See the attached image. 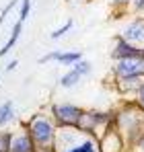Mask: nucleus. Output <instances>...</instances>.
I'll list each match as a JSON object with an SVG mask.
<instances>
[{
    "label": "nucleus",
    "mask_w": 144,
    "mask_h": 152,
    "mask_svg": "<svg viewBox=\"0 0 144 152\" xmlns=\"http://www.w3.org/2000/svg\"><path fill=\"white\" fill-rule=\"evenodd\" d=\"M113 126L118 127L128 144V152L132 150L138 142V138L144 134V109L136 103V99L126 101L120 109H115V121Z\"/></svg>",
    "instance_id": "1"
},
{
    "label": "nucleus",
    "mask_w": 144,
    "mask_h": 152,
    "mask_svg": "<svg viewBox=\"0 0 144 152\" xmlns=\"http://www.w3.org/2000/svg\"><path fill=\"white\" fill-rule=\"evenodd\" d=\"M31 138L35 140L39 152H56V136H58V124L49 113H35L23 124Z\"/></svg>",
    "instance_id": "2"
},
{
    "label": "nucleus",
    "mask_w": 144,
    "mask_h": 152,
    "mask_svg": "<svg viewBox=\"0 0 144 152\" xmlns=\"http://www.w3.org/2000/svg\"><path fill=\"white\" fill-rule=\"evenodd\" d=\"M56 152H101L99 138L78 127H60L56 136Z\"/></svg>",
    "instance_id": "3"
},
{
    "label": "nucleus",
    "mask_w": 144,
    "mask_h": 152,
    "mask_svg": "<svg viewBox=\"0 0 144 152\" xmlns=\"http://www.w3.org/2000/svg\"><path fill=\"white\" fill-rule=\"evenodd\" d=\"M113 121H115V109H97L95 107V109H84L76 127L99 138L107 127L113 126Z\"/></svg>",
    "instance_id": "4"
},
{
    "label": "nucleus",
    "mask_w": 144,
    "mask_h": 152,
    "mask_svg": "<svg viewBox=\"0 0 144 152\" xmlns=\"http://www.w3.org/2000/svg\"><path fill=\"white\" fill-rule=\"evenodd\" d=\"M48 113L54 117L58 127H76L84 109L80 105H74V103H51Z\"/></svg>",
    "instance_id": "5"
},
{
    "label": "nucleus",
    "mask_w": 144,
    "mask_h": 152,
    "mask_svg": "<svg viewBox=\"0 0 144 152\" xmlns=\"http://www.w3.org/2000/svg\"><path fill=\"white\" fill-rule=\"evenodd\" d=\"M113 80L120 78H144V58H130V60H120L113 64Z\"/></svg>",
    "instance_id": "6"
},
{
    "label": "nucleus",
    "mask_w": 144,
    "mask_h": 152,
    "mask_svg": "<svg viewBox=\"0 0 144 152\" xmlns=\"http://www.w3.org/2000/svg\"><path fill=\"white\" fill-rule=\"evenodd\" d=\"M99 150L101 152H128V144L115 126L107 127L99 136Z\"/></svg>",
    "instance_id": "7"
},
{
    "label": "nucleus",
    "mask_w": 144,
    "mask_h": 152,
    "mask_svg": "<svg viewBox=\"0 0 144 152\" xmlns=\"http://www.w3.org/2000/svg\"><path fill=\"white\" fill-rule=\"evenodd\" d=\"M109 58L113 62H120V60H130V58H142V48L126 41L123 37H115L113 39V48L109 51Z\"/></svg>",
    "instance_id": "8"
},
{
    "label": "nucleus",
    "mask_w": 144,
    "mask_h": 152,
    "mask_svg": "<svg viewBox=\"0 0 144 152\" xmlns=\"http://www.w3.org/2000/svg\"><path fill=\"white\" fill-rule=\"evenodd\" d=\"M120 37H123L126 41L138 45L144 50V17H136V19H130L126 25L121 27Z\"/></svg>",
    "instance_id": "9"
},
{
    "label": "nucleus",
    "mask_w": 144,
    "mask_h": 152,
    "mask_svg": "<svg viewBox=\"0 0 144 152\" xmlns=\"http://www.w3.org/2000/svg\"><path fill=\"white\" fill-rule=\"evenodd\" d=\"M84 58L82 51H49L46 56H41L37 60V64H48V62H56V64H62V66H74L76 62H80Z\"/></svg>",
    "instance_id": "10"
},
{
    "label": "nucleus",
    "mask_w": 144,
    "mask_h": 152,
    "mask_svg": "<svg viewBox=\"0 0 144 152\" xmlns=\"http://www.w3.org/2000/svg\"><path fill=\"white\" fill-rule=\"evenodd\" d=\"M10 152H39L35 140L31 138L29 129L25 126H21L12 134V148H10Z\"/></svg>",
    "instance_id": "11"
},
{
    "label": "nucleus",
    "mask_w": 144,
    "mask_h": 152,
    "mask_svg": "<svg viewBox=\"0 0 144 152\" xmlns=\"http://www.w3.org/2000/svg\"><path fill=\"white\" fill-rule=\"evenodd\" d=\"M142 82H144V78H120V80H115V86H118V93L121 97H128V99L134 97L136 99Z\"/></svg>",
    "instance_id": "12"
},
{
    "label": "nucleus",
    "mask_w": 144,
    "mask_h": 152,
    "mask_svg": "<svg viewBox=\"0 0 144 152\" xmlns=\"http://www.w3.org/2000/svg\"><path fill=\"white\" fill-rule=\"evenodd\" d=\"M23 23H25V21H21V19L15 23L12 31H10V37H8V41H6V43L0 48V58H4L8 51H10L12 48H15V45H17V41H19V37H21V31H23Z\"/></svg>",
    "instance_id": "13"
},
{
    "label": "nucleus",
    "mask_w": 144,
    "mask_h": 152,
    "mask_svg": "<svg viewBox=\"0 0 144 152\" xmlns=\"http://www.w3.org/2000/svg\"><path fill=\"white\" fill-rule=\"evenodd\" d=\"M12 119H15V103L4 101L0 105V129L6 126V124H10Z\"/></svg>",
    "instance_id": "14"
},
{
    "label": "nucleus",
    "mask_w": 144,
    "mask_h": 152,
    "mask_svg": "<svg viewBox=\"0 0 144 152\" xmlns=\"http://www.w3.org/2000/svg\"><path fill=\"white\" fill-rule=\"evenodd\" d=\"M82 76L78 74L74 68H70L68 72H64V74L60 76V86H64V88H72V86H76L78 84V80H80Z\"/></svg>",
    "instance_id": "15"
},
{
    "label": "nucleus",
    "mask_w": 144,
    "mask_h": 152,
    "mask_svg": "<svg viewBox=\"0 0 144 152\" xmlns=\"http://www.w3.org/2000/svg\"><path fill=\"white\" fill-rule=\"evenodd\" d=\"M12 134L10 129H0V152H10L12 148Z\"/></svg>",
    "instance_id": "16"
},
{
    "label": "nucleus",
    "mask_w": 144,
    "mask_h": 152,
    "mask_svg": "<svg viewBox=\"0 0 144 152\" xmlns=\"http://www.w3.org/2000/svg\"><path fill=\"white\" fill-rule=\"evenodd\" d=\"M72 68H74V70H76V72H78L80 76H89V74H91V70H93L91 62H89V60H84V58H82L80 62H76Z\"/></svg>",
    "instance_id": "17"
},
{
    "label": "nucleus",
    "mask_w": 144,
    "mask_h": 152,
    "mask_svg": "<svg viewBox=\"0 0 144 152\" xmlns=\"http://www.w3.org/2000/svg\"><path fill=\"white\" fill-rule=\"evenodd\" d=\"M72 25H74V21H72V19H68V21H66L62 27H58L56 31H51V39H60V37H64V35H66V33L72 29Z\"/></svg>",
    "instance_id": "18"
},
{
    "label": "nucleus",
    "mask_w": 144,
    "mask_h": 152,
    "mask_svg": "<svg viewBox=\"0 0 144 152\" xmlns=\"http://www.w3.org/2000/svg\"><path fill=\"white\" fill-rule=\"evenodd\" d=\"M130 2H132V0H107V4H109L113 10H120V12H128Z\"/></svg>",
    "instance_id": "19"
},
{
    "label": "nucleus",
    "mask_w": 144,
    "mask_h": 152,
    "mask_svg": "<svg viewBox=\"0 0 144 152\" xmlns=\"http://www.w3.org/2000/svg\"><path fill=\"white\" fill-rule=\"evenodd\" d=\"M31 4H33V0H21V6H19V19L21 21H27V17L31 12Z\"/></svg>",
    "instance_id": "20"
},
{
    "label": "nucleus",
    "mask_w": 144,
    "mask_h": 152,
    "mask_svg": "<svg viewBox=\"0 0 144 152\" xmlns=\"http://www.w3.org/2000/svg\"><path fill=\"white\" fill-rule=\"evenodd\" d=\"M128 12L142 15V12H144V0H132V2H130V8H128Z\"/></svg>",
    "instance_id": "21"
},
{
    "label": "nucleus",
    "mask_w": 144,
    "mask_h": 152,
    "mask_svg": "<svg viewBox=\"0 0 144 152\" xmlns=\"http://www.w3.org/2000/svg\"><path fill=\"white\" fill-rule=\"evenodd\" d=\"M15 6H17V0H8V4H6V6L2 8V12H0V27H2V23H4V19L8 17V12H10V10H12Z\"/></svg>",
    "instance_id": "22"
},
{
    "label": "nucleus",
    "mask_w": 144,
    "mask_h": 152,
    "mask_svg": "<svg viewBox=\"0 0 144 152\" xmlns=\"http://www.w3.org/2000/svg\"><path fill=\"white\" fill-rule=\"evenodd\" d=\"M130 152H144V134L140 136V138H138V142H136V146H134V148H132Z\"/></svg>",
    "instance_id": "23"
},
{
    "label": "nucleus",
    "mask_w": 144,
    "mask_h": 152,
    "mask_svg": "<svg viewBox=\"0 0 144 152\" xmlns=\"http://www.w3.org/2000/svg\"><path fill=\"white\" fill-rule=\"evenodd\" d=\"M136 103L144 109V82H142V86H140V91H138V95H136Z\"/></svg>",
    "instance_id": "24"
},
{
    "label": "nucleus",
    "mask_w": 144,
    "mask_h": 152,
    "mask_svg": "<svg viewBox=\"0 0 144 152\" xmlns=\"http://www.w3.org/2000/svg\"><path fill=\"white\" fill-rule=\"evenodd\" d=\"M17 66H19V62H17V60H12V62H8V64H6V70H8V72H12Z\"/></svg>",
    "instance_id": "25"
},
{
    "label": "nucleus",
    "mask_w": 144,
    "mask_h": 152,
    "mask_svg": "<svg viewBox=\"0 0 144 152\" xmlns=\"http://www.w3.org/2000/svg\"><path fill=\"white\" fill-rule=\"evenodd\" d=\"M76 2H87V0H76Z\"/></svg>",
    "instance_id": "26"
},
{
    "label": "nucleus",
    "mask_w": 144,
    "mask_h": 152,
    "mask_svg": "<svg viewBox=\"0 0 144 152\" xmlns=\"http://www.w3.org/2000/svg\"><path fill=\"white\" fill-rule=\"evenodd\" d=\"M142 58H144V50H142Z\"/></svg>",
    "instance_id": "27"
},
{
    "label": "nucleus",
    "mask_w": 144,
    "mask_h": 152,
    "mask_svg": "<svg viewBox=\"0 0 144 152\" xmlns=\"http://www.w3.org/2000/svg\"><path fill=\"white\" fill-rule=\"evenodd\" d=\"M0 74H2V70H0Z\"/></svg>",
    "instance_id": "28"
}]
</instances>
